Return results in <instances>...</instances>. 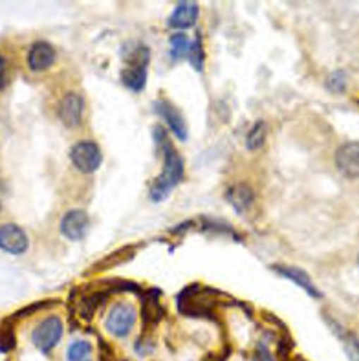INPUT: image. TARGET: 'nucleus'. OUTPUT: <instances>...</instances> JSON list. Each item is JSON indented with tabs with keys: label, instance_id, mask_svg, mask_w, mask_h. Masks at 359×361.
I'll return each instance as SVG.
<instances>
[{
	"label": "nucleus",
	"instance_id": "1",
	"mask_svg": "<svg viewBox=\"0 0 359 361\" xmlns=\"http://www.w3.org/2000/svg\"><path fill=\"white\" fill-rule=\"evenodd\" d=\"M156 142L159 143L162 151H164V171L159 174L154 183L150 185L149 197L152 202H162L169 197V192L173 191L174 185L182 182L183 178V160L182 156L178 154L176 149L171 145L167 134L162 130V127L154 128Z\"/></svg>",
	"mask_w": 359,
	"mask_h": 361
},
{
	"label": "nucleus",
	"instance_id": "2",
	"mask_svg": "<svg viewBox=\"0 0 359 361\" xmlns=\"http://www.w3.org/2000/svg\"><path fill=\"white\" fill-rule=\"evenodd\" d=\"M64 332V325L61 317L51 316L42 319L39 325L33 329L32 332V343L37 350H41L42 354H48L57 347Z\"/></svg>",
	"mask_w": 359,
	"mask_h": 361
},
{
	"label": "nucleus",
	"instance_id": "3",
	"mask_svg": "<svg viewBox=\"0 0 359 361\" xmlns=\"http://www.w3.org/2000/svg\"><path fill=\"white\" fill-rule=\"evenodd\" d=\"M136 323V308L130 302H118L110 308L105 319V329L114 338H127Z\"/></svg>",
	"mask_w": 359,
	"mask_h": 361
},
{
	"label": "nucleus",
	"instance_id": "4",
	"mask_svg": "<svg viewBox=\"0 0 359 361\" xmlns=\"http://www.w3.org/2000/svg\"><path fill=\"white\" fill-rule=\"evenodd\" d=\"M70 160L81 173H94L103 161V154L94 142H79L72 147Z\"/></svg>",
	"mask_w": 359,
	"mask_h": 361
},
{
	"label": "nucleus",
	"instance_id": "5",
	"mask_svg": "<svg viewBox=\"0 0 359 361\" xmlns=\"http://www.w3.org/2000/svg\"><path fill=\"white\" fill-rule=\"evenodd\" d=\"M30 246L28 235L17 224L0 226V250L11 255H23Z\"/></svg>",
	"mask_w": 359,
	"mask_h": 361
},
{
	"label": "nucleus",
	"instance_id": "6",
	"mask_svg": "<svg viewBox=\"0 0 359 361\" xmlns=\"http://www.w3.org/2000/svg\"><path fill=\"white\" fill-rule=\"evenodd\" d=\"M90 219L83 209H72L61 220V233L68 240H81L87 237Z\"/></svg>",
	"mask_w": 359,
	"mask_h": 361
},
{
	"label": "nucleus",
	"instance_id": "7",
	"mask_svg": "<svg viewBox=\"0 0 359 361\" xmlns=\"http://www.w3.org/2000/svg\"><path fill=\"white\" fill-rule=\"evenodd\" d=\"M28 68L32 72H42L48 70L55 63V50L50 42L37 41L28 50Z\"/></svg>",
	"mask_w": 359,
	"mask_h": 361
},
{
	"label": "nucleus",
	"instance_id": "8",
	"mask_svg": "<svg viewBox=\"0 0 359 361\" xmlns=\"http://www.w3.org/2000/svg\"><path fill=\"white\" fill-rule=\"evenodd\" d=\"M336 165L348 178H359V143H345L337 149Z\"/></svg>",
	"mask_w": 359,
	"mask_h": 361
},
{
	"label": "nucleus",
	"instance_id": "9",
	"mask_svg": "<svg viewBox=\"0 0 359 361\" xmlns=\"http://www.w3.org/2000/svg\"><path fill=\"white\" fill-rule=\"evenodd\" d=\"M156 112L164 118L167 127L173 130V134L178 137V140H182V142L183 140H187V125L176 106L171 105V103L165 99L156 101Z\"/></svg>",
	"mask_w": 359,
	"mask_h": 361
},
{
	"label": "nucleus",
	"instance_id": "10",
	"mask_svg": "<svg viewBox=\"0 0 359 361\" xmlns=\"http://www.w3.org/2000/svg\"><path fill=\"white\" fill-rule=\"evenodd\" d=\"M83 110H85V103H83L81 96L78 94H66L59 103V118L66 127H78L83 119Z\"/></svg>",
	"mask_w": 359,
	"mask_h": 361
},
{
	"label": "nucleus",
	"instance_id": "11",
	"mask_svg": "<svg viewBox=\"0 0 359 361\" xmlns=\"http://www.w3.org/2000/svg\"><path fill=\"white\" fill-rule=\"evenodd\" d=\"M198 20V4L195 2H180L169 17V27L173 30H187L195 26Z\"/></svg>",
	"mask_w": 359,
	"mask_h": 361
},
{
	"label": "nucleus",
	"instance_id": "12",
	"mask_svg": "<svg viewBox=\"0 0 359 361\" xmlns=\"http://www.w3.org/2000/svg\"><path fill=\"white\" fill-rule=\"evenodd\" d=\"M273 271H277L279 275H282V277H286L288 281H291V283L299 284L300 288H305L306 293L308 295H312V298H321V292H319L317 288L314 286V283H312V279L308 277V274H305L303 270H299V268H293V266H284V264H275L272 266Z\"/></svg>",
	"mask_w": 359,
	"mask_h": 361
},
{
	"label": "nucleus",
	"instance_id": "13",
	"mask_svg": "<svg viewBox=\"0 0 359 361\" xmlns=\"http://www.w3.org/2000/svg\"><path fill=\"white\" fill-rule=\"evenodd\" d=\"M253 189L245 183H238L235 188H231L228 191V202L233 206V209L237 213H245L250 209L251 204H253Z\"/></svg>",
	"mask_w": 359,
	"mask_h": 361
},
{
	"label": "nucleus",
	"instance_id": "14",
	"mask_svg": "<svg viewBox=\"0 0 359 361\" xmlns=\"http://www.w3.org/2000/svg\"><path fill=\"white\" fill-rule=\"evenodd\" d=\"M147 66L141 64H132L130 68H125L121 72L123 85L132 92H141L147 85Z\"/></svg>",
	"mask_w": 359,
	"mask_h": 361
},
{
	"label": "nucleus",
	"instance_id": "15",
	"mask_svg": "<svg viewBox=\"0 0 359 361\" xmlns=\"http://www.w3.org/2000/svg\"><path fill=\"white\" fill-rule=\"evenodd\" d=\"M92 345L85 339H75L72 341L66 350V360L68 361H90L92 360Z\"/></svg>",
	"mask_w": 359,
	"mask_h": 361
},
{
	"label": "nucleus",
	"instance_id": "16",
	"mask_svg": "<svg viewBox=\"0 0 359 361\" xmlns=\"http://www.w3.org/2000/svg\"><path fill=\"white\" fill-rule=\"evenodd\" d=\"M266 134H268V125L264 123V121H257V123L251 127V130L245 136V147L250 149V151H257L260 147L264 145L266 142Z\"/></svg>",
	"mask_w": 359,
	"mask_h": 361
},
{
	"label": "nucleus",
	"instance_id": "17",
	"mask_svg": "<svg viewBox=\"0 0 359 361\" xmlns=\"http://www.w3.org/2000/svg\"><path fill=\"white\" fill-rule=\"evenodd\" d=\"M189 50H191V41L185 33L176 32L171 37V55L174 61L183 59L185 55H189Z\"/></svg>",
	"mask_w": 359,
	"mask_h": 361
},
{
	"label": "nucleus",
	"instance_id": "18",
	"mask_svg": "<svg viewBox=\"0 0 359 361\" xmlns=\"http://www.w3.org/2000/svg\"><path fill=\"white\" fill-rule=\"evenodd\" d=\"M105 299H107L105 293H94V295H90V298L83 299L81 305H79V312H81V316L85 317V319H92L94 312L97 310V307H99L101 302L105 301Z\"/></svg>",
	"mask_w": 359,
	"mask_h": 361
},
{
	"label": "nucleus",
	"instance_id": "19",
	"mask_svg": "<svg viewBox=\"0 0 359 361\" xmlns=\"http://www.w3.org/2000/svg\"><path fill=\"white\" fill-rule=\"evenodd\" d=\"M15 347L13 329L8 323L0 325V353H9Z\"/></svg>",
	"mask_w": 359,
	"mask_h": 361
},
{
	"label": "nucleus",
	"instance_id": "20",
	"mask_svg": "<svg viewBox=\"0 0 359 361\" xmlns=\"http://www.w3.org/2000/svg\"><path fill=\"white\" fill-rule=\"evenodd\" d=\"M189 57H191L193 66H195L198 72H202V68H204L205 54H204V48H202L200 39H196V41L191 44V50H189Z\"/></svg>",
	"mask_w": 359,
	"mask_h": 361
},
{
	"label": "nucleus",
	"instance_id": "21",
	"mask_svg": "<svg viewBox=\"0 0 359 361\" xmlns=\"http://www.w3.org/2000/svg\"><path fill=\"white\" fill-rule=\"evenodd\" d=\"M327 87L332 92H345V87H346L345 72H339V70H337V72L330 73L327 79Z\"/></svg>",
	"mask_w": 359,
	"mask_h": 361
},
{
	"label": "nucleus",
	"instance_id": "22",
	"mask_svg": "<svg viewBox=\"0 0 359 361\" xmlns=\"http://www.w3.org/2000/svg\"><path fill=\"white\" fill-rule=\"evenodd\" d=\"M251 361H273V356L268 350V347H264L262 343H259L257 345V348H255L253 360Z\"/></svg>",
	"mask_w": 359,
	"mask_h": 361
},
{
	"label": "nucleus",
	"instance_id": "23",
	"mask_svg": "<svg viewBox=\"0 0 359 361\" xmlns=\"http://www.w3.org/2000/svg\"><path fill=\"white\" fill-rule=\"evenodd\" d=\"M345 348H346V354L351 356L352 361H359V341L358 339H346L345 343Z\"/></svg>",
	"mask_w": 359,
	"mask_h": 361
},
{
	"label": "nucleus",
	"instance_id": "24",
	"mask_svg": "<svg viewBox=\"0 0 359 361\" xmlns=\"http://www.w3.org/2000/svg\"><path fill=\"white\" fill-rule=\"evenodd\" d=\"M8 87V63L4 57H0V90Z\"/></svg>",
	"mask_w": 359,
	"mask_h": 361
},
{
	"label": "nucleus",
	"instance_id": "25",
	"mask_svg": "<svg viewBox=\"0 0 359 361\" xmlns=\"http://www.w3.org/2000/svg\"><path fill=\"white\" fill-rule=\"evenodd\" d=\"M4 206V183L0 182V209Z\"/></svg>",
	"mask_w": 359,
	"mask_h": 361
},
{
	"label": "nucleus",
	"instance_id": "26",
	"mask_svg": "<svg viewBox=\"0 0 359 361\" xmlns=\"http://www.w3.org/2000/svg\"><path fill=\"white\" fill-rule=\"evenodd\" d=\"M358 268H359V257H358Z\"/></svg>",
	"mask_w": 359,
	"mask_h": 361
}]
</instances>
